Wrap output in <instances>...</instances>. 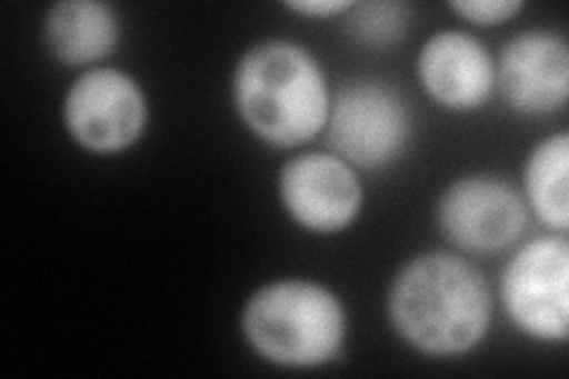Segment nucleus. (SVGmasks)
<instances>
[{
  "label": "nucleus",
  "instance_id": "11",
  "mask_svg": "<svg viewBox=\"0 0 569 379\" xmlns=\"http://www.w3.org/2000/svg\"><path fill=\"white\" fill-rule=\"evenodd\" d=\"M117 10L100 0H62L43 20V41L50 56L69 67L104 60L119 43Z\"/></svg>",
  "mask_w": 569,
  "mask_h": 379
},
{
  "label": "nucleus",
  "instance_id": "9",
  "mask_svg": "<svg viewBox=\"0 0 569 379\" xmlns=\"http://www.w3.org/2000/svg\"><path fill=\"white\" fill-rule=\"evenodd\" d=\"M496 88L515 112L543 117L565 110L569 98V46L562 33L529 29L503 46Z\"/></svg>",
  "mask_w": 569,
  "mask_h": 379
},
{
  "label": "nucleus",
  "instance_id": "8",
  "mask_svg": "<svg viewBox=\"0 0 569 379\" xmlns=\"http://www.w3.org/2000/svg\"><path fill=\"white\" fill-rule=\"evenodd\" d=\"M278 195L290 219L316 235L347 230L363 207L359 176L332 152H307L284 161Z\"/></svg>",
  "mask_w": 569,
  "mask_h": 379
},
{
  "label": "nucleus",
  "instance_id": "5",
  "mask_svg": "<svg viewBox=\"0 0 569 379\" xmlns=\"http://www.w3.org/2000/svg\"><path fill=\"white\" fill-rule=\"evenodd\" d=\"M501 301L522 335L562 345L569 335V242L565 232L541 235L515 251L501 276Z\"/></svg>",
  "mask_w": 569,
  "mask_h": 379
},
{
  "label": "nucleus",
  "instance_id": "7",
  "mask_svg": "<svg viewBox=\"0 0 569 379\" xmlns=\"http://www.w3.org/2000/svg\"><path fill=\"white\" fill-rule=\"evenodd\" d=\"M437 221L453 247L470 255H496L520 240L527 202L503 178L466 176L439 197Z\"/></svg>",
  "mask_w": 569,
  "mask_h": 379
},
{
  "label": "nucleus",
  "instance_id": "1",
  "mask_svg": "<svg viewBox=\"0 0 569 379\" xmlns=\"http://www.w3.org/2000/svg\"><path fill=\"white\" fill-rule=\"evenodd\" d=\"M493 299L482 270L449 251L408 261L391 282L387 313L397 335L425 356L449 358L485 341Z\"/></svg>",
  "mask_w": 569,
  "mask_h": 379
},
{
  "label": "nucleus",
  "instance_id": "12",
  "mask_svg": "<svg viewBox=\"0 0 569 379\" xmlns=\"http://www.w3.org/2000/svg\"><path fill=\"white\" fill-rule=\"evenodd\" d=\"M569 136L556 133L531 150L525 167V195L533 216L553 232L569 226Z\"/></svg>",
  "mask_w": 569,
  "mask_h": 379
},
{
  "label": "nucleus",
  "instance_id": "15",
  "mask_svg": "<svg viewBox=\"0 0 569 379\" xmlns=\"http://www.w3.org/2000/svg\"><path fill=\"white\" fill-rule=\"evenodd\" d=\"M353 6V0H292V3H284V8L313 17V20H330V17H345Z\"/></svg>",
  "mask_w": 569,
  "mask_h": 379
},
{
  "label": "nucleus",
  "instance_id": "2",
  "mask_svg": "<svg viewBox=\"0 0 569 379\" xmlns=\"http://www.w3.org/2000/svg\"><path fill=\"white\" fill-rule=\"evenodd\" d=\"M330 100L326 71L292 41L252 46L233 71L236 110L271 148L292 150L323 133Z\"/></svg>",
  "mask_w": 569,
  "mask_h": 379
},
{
  "label": "nucleus",
  "instance_id": "3",
  "mask_svg": "<svg viewBox=\"0 0 569 379\" xmlns=\"http://www.w3.org/2000/svg\"><path fill=\"white\" fill-rule=\"evenodd\" d=\"M242 335L247 345L273 366L320 368L342 351L347 311L326 285L276 280L247 299Z\"/></svg>",
  "mask_w": 569,
  "mask_h": 379
},
{
  "label": "nucleus",
  "instance_id": "13",
  "mask_svg": "<svg viewBox=\"0 0 569 379\" xmlns=\"http://www.w3.org/2000/svg\"><path fill=\"white\" fill-rule=\"evenodd\" d=\"M411 24V8L399 0H363L353 3L345 14V27L351 39L372 50H385L403 41Z\"/></svg>",
  "mask_w": 569,
  "mask_h": 379
},
{
  "label": "nucleus",
  "instance_id": "10",
  "mask_svg": "<svg viewBox=\"0 0 569 379\" xmlns=\"http://www.w3.org/2000/svg\"><path fill=\"white\" fill-rule=\"evenodd\" d=\"M425 93L453 112L482 107L496 88V62L487 46L468 31L447 29L425 41L418 58Z\"/></svg>",
  "mask_w": 569,
  "mask_h": 379
},
{
  "label": "nucleus",
  "instance_id": "6",
  "mask_svg": "<svg viewBox=\"0 0 569 379\" xmlns=\"http://www.w3.org/2000/svg\"><path fill=\"white\" fill-rule=\"evenodd\" d=\"M62 117L69 136L96 154L129 150L146 133L148 100L140 83L121 69H88L69 86Z\"/></svg>",
  "mask_w": 569,
  "mask_h": 379
},
{
  "label": "nucleus",
  "instance_id": "14",
  "mask_svg": "<svg viewBox=\"0 0 569 379\" xmlns=\"http://www.w3.org/2000/svg\"><path fill=\"white\" fill-rule=\"evenodd\" d=\"M522 0H453L451 10L475 27H501L522 12Z\"/></svg>",
  "mask_w": 569,
  "mask_h": 379
},
{
  "label": "nucleus",
  "instance_id": "4",
  "mask_svg": "<svg viewBox=\"0 0 569 379\" xmlns=\"http://www.w3.org/2000/svg\"><path fill=\"white\" fill-rule=\"evenodd\" d=\"M326 140L351 169H385L403 154L413 133L406 98L382 81H349L330 100Z\"/></svg>",
  "mask_w": 569,
  "mask_h": 379
}]
</instances>
